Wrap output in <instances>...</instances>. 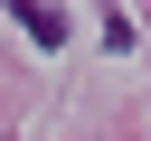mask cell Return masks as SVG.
Listing matches in <instances>:
<instances>
[{
	"instance_id": "6da1fadb",
	"label": "cell",
	"mask_w": 151,
	"mask_h": 141,
	"mask_svg": "<svg viewBox=\"0 0 151 141\" xmlns=\"http://www.w3.org/2000/svg\"><path fill=\"white\" fill-rule=\"evenodd\" d=\"M19 28H28V38H38V47H66V19H57V9H47V0H19Z\"/></svg>"
}]
</instances>
